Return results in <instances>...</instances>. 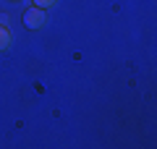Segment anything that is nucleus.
<instances>
[{
    "label": "nucleus",
    "mask_w": 157,
    "mask_h": 149,
    "mask_svg": "<svg viewBox=\"0 0 157 149\" xmlns=\"http://www.w3.org/2000/svg\"><path fill=\"white\" fill-rule=\"evenodd\" d=\"M32 3H34L37 8H45V11H47V8H52V6H55L58 0H32Z\"/></svg>",
    "instance_id": "3"
},
{
    "label": "nucleus",
    "mask_w": 157,
    "mask_h": 149,
    "mask_svg": "<svg viewBox=\"0 0 157 149\" xmlns=\"http://www.w3.org/2000/svg\"><path fill=\"white\" fill-rule=\"evenodd\" d=\"M11 32H8V26H0V52H6V50H11Z\"/></svg>",
    "instance_id": "2"
},
{
    "label": "nucleus",
    "mask_w": 157,
    "mask_h": 149,
    "mask_svg": "<svg viewBox=\"0 0 157 149\" xmlns=\"http://www.w3.org/2000/svg\"><path fill=\"white\" fill-rule=\"evenodd\" d=\"M47 24V11L45 8H26L24 11V26L26 29H32V32H37V29H42Z\"/></svg>",
    "instance_id": "1"
}]
</instances>
